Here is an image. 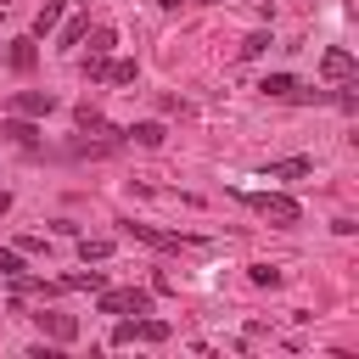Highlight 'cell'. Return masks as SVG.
<instances>
[{
	"mask_svg": "<svg viewBox=\"0 0 359 359\" xmlns=\"http://www.w3.org/2000/svg\"><path fill=\"white\" fill-rule=\"evenodd\" d=\"M241 202H247L252 213H264V219H275L280 230L303 219V213H297V202H292V196H275V191H241Z\"/></svg>",
	"mask_w": 359,
	"mask_h": 359,
	"instance_id": "1",
	"label": "cell"
},
{
	"mask_svg": "<svg viewBox=\"0 0 359 359\" xmlns=\"http://www.w3.org/2000/svg\"><path fill=\"white\" fill-rule=\"evenodd\" d=\"M95 309H101V314H146V309H151V292H140V286H123V292H107V286H101V297H95Z\"/></svg>",
	"mask_w": 359,
	"mask_h": 359,
	"instance_id": "2",
	"label": "cell"
},
{
	"mask_svg": "<svg viewBox=\"0 0 359 359\" xmlns=\"http://www.w3.org/2000/svg\"><path fill=\"white\" fill-rule=\"evenodd\" d=\"M11 112L45 118V112H56V95H50V90H17V95H11Z\"/></svg>",
	"mask_w": 359,
	"mask_h": 359,
	"instance_id": "3",
	"label": "cell"
},
{
	"mask_svg": "<svg viewBox=\"0 0 359 359\" xmlns=\"http://www.w3.org/2000/svg\"><path fill=\"white\" fill-rule=\"evenodd\" d=\"M0 140H11V146H22V151H34L39 146V129H34V118H0Z\"/></svg>",
	"mask_w": 359,
	"mask_h": 359,
	"instance_id": "4",
	"label": "cell"
},
{
	"mask_svg": "<svg viewBox=\"0 0 359 359\" xmlns=\"http://www.w3.org/2000/svg\"><path fill=\"white\" fill-rule=\"evenodd\" d=\"M320 73H325V79H337V84H348V79H353V50H342V45H337V50H325V56H320Z\"/></svg>",
	"mask_w": 359,
	"mask_h": 359,
	"instance_id": "5",
	"label": "cell"
},
{
	"mask_svg": "<svg viewBox=\"0 0 359 359\" xmlns=\"http://www.w3.org/2000/svg\"><path fill=\"white\" fill-rule=\"evenodd\" d=\"M123 230L146 247H185V236H174V230H151V224H123Z\"/></svg>",
	"mask_w": 359,
	"mask_h": 359,
	"instance_id": "6",
	"label": "cell"
},
{
	"mask_svg": "<svg viewBox=\"0 0 359 359\" xmlns=\"http://www.w3.org/2000/svg\"><path fill=\"white\" fill-rule=\"evenodd\" d=\"M34 320H39V331H50L56 342H73V337H79V320H73V314H34Z\"/></svg>",
	"mask_w": 359,
	"mask_h": 359,
	"instance_id": "7",
	"label": "cell"
},
{
	"mask_svg": "<svg viewBox=\"0 0 359 359\" xmlns=\"http://www.w3.org/2000/svg\"><path fill=\"white\" fill-rule=\"evenodd\" d=\"M34 45H39V39H11V50H6V62H11L17 73H28V67L39 62V50H34Z\"/></svg>",
	"mask_w": 359,
	"mask_h": 359,
	"instance_id": "8",
	"label": "cell"
},
{
	"mask_svg": "<svg viewBox=\"0 0 359 359\" xmlns=\"http://www.w3.org/2000/svg\"><path fill=\"white\" fill-rule=\"evenodd\" d=\"M309 168H314V163H309V157H280V163H269V168H264V174H269V180H303V174H309Z\"/></svg>",
	"mask_w": 359,
	"mask_h": 359,
	"instance_id": "9",
	"label": "cell"
},
{
	"mask_svg": "<svg viewBox=\"0 0 359 359\" xmlns=\"http://www.w3.org/2000/svg\"><path fill=\"white\" fill-rule=\"evenodd\" d=\"M56 22H62V0H45V6H39V17H34V39H45Z\"/></svg>",
	"mask_w": 359,
	"mask_h": 359,
	"instance_id": "10",
	"label": "cell"
},
{
	"mask_svg": "<svg viewBox=\"0 0 359 359\" xmlns=\"http://www.w3.org/2000/svg\"><path fill=\"white\" fill-rule=\"evenodd\" d=\"M135 146H163V123H135V129H123Z\"/></svg>",
	"mask_w": 359,
	"mask_h": 359,
	"instance_id": "11",
	"label": "cell"
},
{
	"mask_svg": "<svg viewBox=\"0 0 359 359\" xmlns=\"http://www.w3.org/2000/svg\"><path fill=\"white\" fill-rule=\"evenodd\" d=\"M107 252H112V241H107V236H95V241L84 236V241H79V258H84V264H101Z\"/></svg>",
	"mask_w": 359,
	"mask_h": 359,
	"instance_id": "12",
	"label": "cell"
},
{
	"mask_svg": "<svg viewBox=\"0 0 359 359\" xmlns=\"http://www.w3.org/2000/svg\"><path fill=\"white\" fill-rule=\"evenodd\" d=\"M62 286H79V292H101L107 280H101V269H73V275H67Z\"/></svg>",
	"mask_w": 359,
	"mask_h": 359,
	"instance_id": "13",
	"label": "cell"
},
{
	"mask_svg": "<svg viewBox=\"0 0 359 359\" xmlns=\"http://www.w3.org/2000/svg\"><path fill=\"white\" fill-rule=\"evenodd\" d=\"M84 39H90V56H112V45H118L112 28H95V34H84Z\"/></svg>",
	"mask_w": 359,
	"mask_h": 359,
	"instance_id": "14",
	"label": "cell"
},
{
	"mask_svg": "<svg viewBox=\"0 0 359 359\" xmlns=\"http://www.w3.org/2000/svg\"><path fill=\"white\" fill-rule=\"evenodd\" d=\"M0 275L22 280V252H17V247H0Z\"/></svg>",
	"mask_w": 359,
	"mask_h": 359,
	"instance_id": "15",
	"label": "cell"
},
{
	"mask_svg": "<svg viewBox=\"0 0 359 359\" xmlns=\"http://www.w3.org/2000/svg\"><path fill=\"white\" fill-rule=\"evenodd\" d=\"M84 34H90V22H84V17L62 22V45H84Z\"/></svg>",
	"mask_w": 359,
	"mask_h": 359,
	"instance_id": "16",
	"label": "cell"
},
{
	"mask_svg": "<svg viewBox=\"0 0 359 359\" xmlns=\"http://www.w3.org/2000/svg\"><path fill=\"white\" fill-rule=\"evenodd\" d=\"M269 45H275L269 34H247V45H241V62H252V56H264Z\"/></svg>",
	"mask_w": 359,
	"mask_h": 359,
	"instance_id": "17",
	"label": "cell"
},
{
	"mask_svg": "<svg viewBox=\"0 0 359 359\" xmlns=\"http://www.w3.org/2000/svg\"><path fill=\"white\" fill-rule=\"evenodd\" d=\"M107 84H135V62H107Z\"/></svg>",
	"mask_w": 359,
	"mask_h": 359,
	"instance_id": "18",
	"label": "cell"
},
{
	"mask_svg": "<svg viewBox=\"0 0 359 359\" xmlns=\"http://www.w3.org/2000/svg\"><path fill=\"white\" fill-rule=\"evenodd\" d=\"M258 90H264V95H292V73H269Z\"/></svg>",
	"mask_w": 359,
	"mask_h": 359,
	"instance_id": "19",
	"label": "cell"
},
{
	"mask_svg": "<svg viewBox=\"0 0 359 359\" xmlns=\"http://www.w3.org/2000/svg\"><path fill=\"white\" fill-rule=\"evenodd\" d=\"M247 275H252V286H280V269H269V264H252Z\"/></svg>",
	"mask_w": 359,
	"mask_h": 359,
	"instance_id": "20",
	"label": "cell"
},
{
	"mask_svg": "<svg viewBox=\"0 0 359 359\" xmlns=\"http://www.w3.org/2000/svg\"><path fill=\"white\" fill-rule=\"evenodd\" d=\"M135 337H140V320H118L112 325V342H135Z\"/></svg>",
	"mask_w": 359,
	"mask_h": 359,
	"instance_id": "21",
	"label": "cell"
},
{
	"mask_svg": "<svg viewBox=\"0 0 359 359\" xmlns=\"http://www.w3.org/2000/svg\"><path fill=\"white\" fill-rule=\"evenodd\" d=\"M140 337H146V342H163L168 325H163V320H140Z\"/></svg>",
	"mask_w": 359,
	"mask_h": 359,
	"instance_id": "22",
	"label": "cell"
},
{
	"mask_svg": "<svg viewBox=\"0 0 359 359\" xmlns=\"http://www.w3.org/2000/svg\"><path fill=\"white\" fill-rule=\"evenodd\" d=\"M6 208H11V196H6V191H0V213H6Z\"/></svg>",
	"mask_w": 359,
	"mask_h": 359,
	"instance_id": "23",
	"label": "cell"
},
{
	"mask_svg": "<svg viewBox=\"0 0 359 359\" xmlns=\"http://www.w3.org/2000/svg\"><path fill=\"white\" fill-rule=\"evenodd\" d=\"M0 6H6V0H0Z\"/></svg>",
	"mask_w": 359,
	"mask_h": 359,
	"instance_id": "24",
	"label": "cell"
},
{
	"mask_svg": "<svg viewBox=\"0 0 359 359\" xmlns=\"http://www.w3.org/2000/svg\"><path fill=\"white\" fill-rule=\"evenodd\" d=\"M0 11H6V6H0Z\"/></svg>",
	"mask_w": 359,
	"mask_h": 359,
	"instance_id": "25",
	"label": "cell"
}]
</instances>
